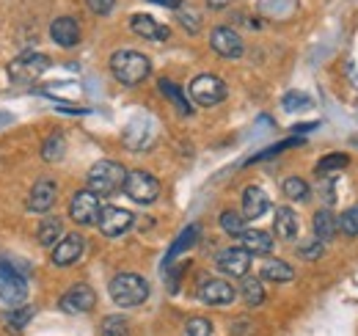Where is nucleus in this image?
Returning <instances> with one entry per match:
<instances>
[{
  "label": "nucleus",
  "instance_id": "b1692460",
  "mask_svg": "<svg viewBox=\"0 0 358 336\" xmlns=\"http://www.w3.org/2000/svg\"><path fill=\"white\" fill-rule=\"evenodd\" d=\"M196 240H199V223H190L187 229H182V234H179L177 240H174V246H171V251L166 253V262H163V267H166V265H171V262L177 259L179 253H185V251H187V248H190V246H193Z\"/></svg>",
  "mask_w": 358,
  "mask_h": 336
},
{
  "label": "nucleus",
  "instance_id": "ddd939ff",
  "mask_svg": "<svg viewBox=\"0 0 358 336\" xmlns=\"http://www.w3.org/2000/svg\"><path fill=\"white\" fill-rule=\"evenodd\" d=\"M237 298V290L224 279H210L199 287V300L207 306H229Z\"/></svg>",
  "mask_w": 358,
  "mask_h": 336
},
{
  "label": "nucleus",
  "instance_id": "f8f14e48",
  "mask_svg": "<svg viewBox=\"0 0 358 336\" xmlns=\"http://www.w3.org/2000/svg\"><path fill=\"white\" fill-rule=\"evenodd\" d=\"M94 306H96V295H94L89 284H75L61 298V309L66 314H86Z\"/></svg>",
  "mask_w": 358,
  "mask_h": 336
},
{
  "label": "nucleus",
  "instance_id": "c85d7f7f",
  "mask_svg": "<svg viewBox=\"0 0 358 336\" xmlns=\"http://www.w3.org/2000/svg\"><path fill=\"white\" fill-rule=\"evenodd\" d=\"M64 152H66L64 135H61V132H52L45 141V146H42V158H45L47 163H58V160L64 158Z\"/></svg>",
  "mask_w": 358,
  "mask_h": 336
},
{
  "label": "nucleus",
  "instance_id": "e433bc0d",
  "mask_svg": "<svg viewBox=\"0 0 358 336\" xmlns=\"http://www.w3.org/2000/svg\"><path fill=\"white\" fill-rule=\"evenodd\" d=\"M339 232L348 237H358V204H353L350 210L342 212L339 218Z\"/></svg>",
  "mask_w": 358,
  "mask_h": 336
},
{
  "label": "nucleus",
  "instance_id": "6e6552de",
  "mask_svg": "<svg viewBox=\"0 0 358 336\" xmlns=\"http://www.w3.org/2000/svg\"><path fill=\"white\" fill-rule=\"evenodd\" d=\"M99 210H102L99 196L91 193V190H78V193L72 196V202H69V218H72L75 223H80V226L96 223Z\"/></svg>",
  "mask_w": 358,
  "mask_h": 336
},
{
  "label": "nucleus",
  "instance_id": "dca6fc26",
  "mask_svg": "<svg viewBox=\"0 0 358 336\" xmlns=\"http://www.w3.org/2000/svg\"><path fill=\"white\" fill-rule=\"evenodd\" d=\"M55 196H58V188L52 179H39L28 196V210L31 212H50L55 204Z\"/></svg>",
  "mask_w": 358,
  "mask_h": 336
},
{
  "label": "nucleus",
  "instance_id": "37998d69",
  "mask_svg": "<svg viewBox=\"0 0 358 336\" xmlns=\"http://www.w3.org/2000/svg\"><path fill=\"white\" fill-rule=\"evenodd\" d=\"M207 3H210L213 8H224V6H229L231 0H207Z\"/></svg>",
  "mask_w": 358,
  "mask_h": 336
},
{
  "label": "nucleus",
  "instance_id": "f257e3e1",
  "mask_svg": "<svg viewBox=\"0 0 358 336\" xmlns=\"http://www.w3.org/2000/svg\"><path fill=\"white\" fill-rule=\"evenodd\" d=\"M110 72H113V78L119 83L138 85L152 75V64L138 50H119V52L110 55Z\"/></svg>",
  "mask_w": 358,
  "mask_h": 336
},
{
  "label": "nucleus",
  "instance_id": "1a4fd4ad",
  "mask_svg": "<svg viewBox=\"0 0 358 336\" xmlns=\"http://www.w3.org/2000/svg\"><path fill=\"white\" fill-rule=\"evenodd\" d=\"M124 146L133 149V152H143L152 146L155 141V122L149 116H135L130 119V125L124 127V135H122Z\"/></svg>",
  "mask_w": 358,
  "mask_h": 336
},
{
  "label": "nucleus",
  "instance_id": "9b49d317",
  "mask_svg": "<svg viewBox=\"0 0 358 336\" xmlns=\"http://www.w3.org/2000/svg\"><path fill=\"white\" fill-rule=\"evenodd\" d=\"M210 44H213V50H215L221 58H240L243 50H245V44H243V39H240V34H237L234 28H229V25L213 28Z\"/></svg>",
  "mask_w": 358,
  "mask_h": 336
},
{
  "label": "nucleus",
  "instance_id": "2f4dec72",
  "mask_svg": "<svg viewBox=\"0 0 358 336\" xmlns=\"http://www.w3.org/2000/svg\"><path fill=\"white\" fill-rule=\"evenodd\" d=\"M99 334L102 336H130V323H127V317L110 314V317H105V320H102Z\"/></svg>",
  "mask_w": 358,
  "mask_h": 336
},
{
  "label": "nucleus",
  "instance_id": "0eeeda50",
  "mask_svg": "<svg viewBox=\"0 0 358 336\" xmlns=\"http://www.w3.org/2000/svg\"><path fill=\"white\" fill-rule=\"evenodd\" d=\"M25 295H28L25 279H22L14 267H8V265L0 262V300L8 303L11 309H17V306L25 300Z\"/></svg>",
  "mask_w": 358,
  "mask_h": 336
},
{
  "label": "nucleus",
  "instance_id": "473e14b6",
  "mask_svg": "<svg viewBox=\"0 0 358 336\" xmlns=\"http://www.w3.org/2000/svg\"><path fill=\"white\" fill-rule=\"evenodd\" d=\"M221 229H224L229 237H240V234L245 232V218H243L240 212L226 210L224 215H221Z\"/></svg>",
  "mask_w": 358,
  "mask_h": 336
},
{
  "label": "nucleus",
  "instance_id": "39448f33",
  "mask_svg": "<svg viewBox=\"0 0 358 336\" xmlns=\"http://www.w3.org/2000/svg\"><path fill=\"white\" fill-rule=\"evenodd\" d=\"M190 99L201 108H213V105H221L226 99V83L215 75H199L190 80Z\"/></svg>",
  "mask_w": 358,
  "mask_h": 336
},
{
  "label": "nucleus",
  "instance_id": "a211bd4d",
  "mask_svg": "<svg viewBox=\"0 0 358 336\" xmlns=\"http://www.w3.org/2000/svg\"><path fill=\"white\" fill-rule=\"evenodd\" d=\"M268 210H270L268 193H265L262 188H257V185L245 188V193H243V212H240V215H243L245 220H257V218H262Z\"/></svg>",
  "mask_w": 358,
  "mask_h": 336
},
{
  "label": "nucleus",
  "instance_id": "cd10ccee",
  "mask_svg": "<svg viewBox=\"0 0 358 336\" xmlns=\"http://www.w3.org/2000/svg\"><path fill=\"white\" fill-rule=\"evenodd\" d=\"M31 317H34V309L31 306H22V309H11V312H6L3 314V326L8 328V331H22L28 323H31Z\"/></svg>",
  "mask_w": 358,
  "mask_h": 336
},
{
  "label": "nucleus",
  "instance_id": "f03ea898",
  "mask_svg": "<svg viewBox=\"0 0 358 336\" xmlns=\"http://www.w3.org/2000/svg\"><path fill=\"white\" fill-rule=\"evenodd\" d=\"M124 179H127V171L122 168V163L99 160L89 171V190L96 196H113L124 188Z\"/></svg>",
  "mask_w": 358,
  "mask_h": 336
},
{
  "label": "nucleus",
  "instance_id": "c9c22d12",
  "mask_svg": "<svg viewBox=\"0 0 358 336\" xmlns=\"http://www.w3.org/2000/svg\"><path fill=\"white\" fill-rule=\"evenodd\" d=\"M177 20L187 28V34H199V28H201V17L190 6H185V3L177 8Z\"/></svg>",
  "mask_w": 358,
  "mask_h": 336
},
{
  "label": "nucleus",
  "instance_id": "f704fd0d",
  "mask_svg": "<svg viewBox=\"0 0 358 336\" xmlns=\"http://www.w3.org/2000/svg\"><path fill=\"white\" fill-rule=\"evenodd\" d=\"M281 105H284V111L295 113V111H306V108H312V99H309V94H303V91H289V94L281 99Z\"/></svg>",
  "mask_w": 358,
  "mask_h": 336
},
{
  "label": "nucleus",
  "instance_id": "79ce46f5",
  "mask_svg": "<svg viewBox=\"0 0 358 336\" xmlns=\"http://www.w3.org/2000/svg\"><path fill=\"white\" fill-rule=\"evenodd\" d=\"M149 3H157V6H166V8H174V11L182 6V0H149Z\"/></svg>",
  "mask_w": 358,
  "mask_h": 336
},
{
  "label": "nucleus",
  "instance_id": "a878e982",
  "mask_svg": "<svg viewBox=\"0 0 358 336\" xmlns=\"http://www.w3.org/2000/svg\"><path fill=\"white\" fill-rule=\"evenodd\" d=\"M36 237H39V243H42V246L52 248V246L64 237V223H61V218H45V220L39 223Z\"/></svg>",
  "mask_w": 358,
  "mask_h": 336
},
{
  "label": "nucleus",
  "instance_id": "a19ab883",
  "mask_svg": "<svg viewBox=\"0 0 358 336\" xmlns=\"http://www.w3.org/2000/svg\"><path fill=\"white\" fill-rule=\"evenodd\" d=\"M86 3H89V8L94 14H102V17H105V14L113 11V3H116V0H86Z\"/></svg>",
  "mask_w": 358,
  "mask_h": 336
},
{
  "label": "nucleus",
  "instance_id": "9d476101",
  "mask_svg": "<svg viewBox=\"0 0 358 336\" xmlns=\"http://www.w3.org/2000/svg\"><path fill=\"white\" fill-rule=\"evenodd\" d=\"M133 212L122 210V207H102L99 218H96V226L105 237H122L130 226H133Z\"/></svg>",
  "mask_w": 358,
  "mask_h": 336
},
{
  "label": "nucleus",
  "instance_id": "20e7f679",
  "mask_svg": "<svg viewBox=\"0 0 358 336\" xmlns=\"http://www.w3.org/2000/svg\"><path fill=\"white\" fill-rule=\"evenodd\" d=\"M47 66H50V58H47V55L28 50V52H20V55L8 64V78H11L14 83H31V80H36V78L45 72Z\"/></svg>",
  "mask_w": 358,
  "mask_h": 336
},
{
  "label": "nucleus",
  "instance_id": "412c9836",
  "mask_svg": "<svg viewBox=\"0 0 358 336\" xmlns=\"http://www.w3.org/2000/svg\"><path fill=\"white\" fill-rule=\"evenodd\" d=\"M273 229L281 240H295L298 237V215L292 212V207H275Z\"/></svg>",
  "mask_w": 358,
  "mask_h": 336
},
{
  "label": "nucleus",
  "instance_id": "f3484780",
  "mask_svg": "<svg viewBox=\"0 0 358 336\" xmlns=\"http://www.w3.org/2000/svg\"><path fill=\"white\" fill-rule=\"evenodd\" d=\"M50 39L55 44H61V47H75V44L80 42V25H78V20H72V17H58V20H52V25H50Z\"/></svg>",
  "mask_w": 358,
  "mask_h": 336
},
{
  "label": "nucleus",
  "instance_id": "4468645a",
  "mask_svg": "<svg viewBox=\"0 0 358 336\" xmlns=\"http://www.w3.org/2000/svg\"><path fill=\"white\" fill-rule=\"evenodd\" d=\"M218 267L226 276H234V279H243L248 276V267H251V253L245 248H224L218 253Z\"/></svg>",
  "mask_w": 358,
  "mask_h": 336
},
{
  "label": "nucleus",
  "instance_id": "6ab92c4d",
  "mask_svg": "<svg viewBox=\"0 0 358 336\" xmlns=\"http://www.w3.org/2000/svg\"><path fill=\"white\" fill-rule=\"evenodd\" d=\"M130 28H133V34L149 39V42H166L169 34H171L166 25H160V22H157L155 17H149V14H135L133 20H130Z\"/></svg>",
  "mask_w": 358,
  "mask_h": 336
},
{
  "label": "nucleus",
  "instance_id": "58836bf2",
  "mask_svg": "<svg viewBox=\"0 0 358 336\" xmlns=\"http://www.w3.org/2000/svg\"><path fill=\"white\" fill-rule=\"evenodd\" d=\"M185 336H213V323L207 317H193L185 326Z\"/></svg>",
  "mask_w": 358,
  "mask_h": 336
},
{
  "label": "nucleus",
  "instance_id": "7c9ffc66",
  "mask_svg": "<svg viewBox=\"0 0 358 336\" xmlns=\"http://www.w3.org/2000/svg\"><path fill=\"white\" fill-rule=\"evenodd\" d=\"M281 190H284V196L292 199V202H306V199H309V185H306V179H301V176L284 179Z\"/></svg>",
  "mask_w": 358,
  "mask_h": 336
},
{
  "label": "nucleus",
  "instance_id": "bb28decb",
  "mask_svg": "<svg viewBox=\"0 0 358 336\" xmlns=\"http://www.w3.org/2000/svg\"><path fill=\"white\" fill-rule=\"evenodd\" d=\"M298 8V0H259V14L273 17V20H284Z\"/></svg>",
  "mask_w": 358,
  "mask_h": 336
},
{
  "label": "nucleus",
  "instance_id": "72a5a7b5",
  "mask_svg": "<svg viewBox=\"0 0 358 336\" xmlns=\"http://www.w3.org/2000/svg\"><path fill=\"white\" fill-rule=\"evenodd\" d=\"M350 163V158L348 155H342V152H334V155H325L320 163H317V176H325V174H331V171H339V168H345Z\"/></svg>",
  "mask_w": 358,
  "mask_h": 336
},
{
  "label": "nucleus",
  "instance_id": "4c0bfd02",
  "mask_svg": "<svg viewBox=\"0 0 358 336\" xmlns=\"http://www.w3.org/2000/svg\"><path fill=\"white\" fill-rule=\"evenodd\" d=\"M298 253H301V259H306V262H314V259H320L322 253H325V243L322 240H303L301 246H298Z\"/></svg>",
  "mask_w": 358,
  "mask_h": 336
},
{
  "label": "nucleus",
  "instance_id": "2eb2a0df",
  "mask_svg": "<svg viewBox=\"0 0 358 336\" xmlns=\"http://www.w3.org/2000/svg\"><path fill=\"white\" fill-rule=\"evenodd\" d=\"M52 248H55V251H52V262H55L58 267H66V265H75V262L83 256L86 240H83L80 234H66V237H61Z\"/></svg>",
  "mask_w": 358,
  "mask_h": 336
},
{
  "label": "nucleus",
  "instance_id": "393cba45",
  "mask_svg": "<svg viewBox=\"0 0 358 336\" xmlns=\"http://www.w3.org/2000/svg\"><path fill=\"white\" fill-rule=\"evenodd\" d=\"M240 295L248 306H259L265 303V287H262V279L257 276H243L240 279Z\"/></svg>",
  "mask_w": 358,
  "mask_h": 336
},
{
  "label": "nucleus",
  "instance_id": "aec40b11",
  "mask_svg": "<svg viewBox=\"0 0 358 336\" xmlns=\"http://www.w3.org/2000/svg\"><path fill=\"white\" fill-rule=\"evenodd\" d=\"M243 240V248L248 253H257V256H268L273 251V234L262 232V229H245L240 234Z\"/></svg>",
  "mask_w": 358,
  "mask_h": 336
},
{
  "label": "nucleus",
  "instance_id": "4be33fe9",
  "mask_svg": "<svg viewBox=\"0 0 358 336\" xmlns=\"http://www.w3.org/2000/svg\"><path fill=\"white\" fill-rule=\"evenodd\" d=\"M312 226H314V237L325 243V240H334V237H336V232H339V218L331 210H317L314 212Z\"/></svg>",
  "mask_w": 358,
  "mask_h": 336
},
{
  "label": "nucleus",
  "instance_id": "7ed1b4c3",
  "mask_svg": "<svg viewBox=\"0 0 358 336\" xmlns=\"http://www.w3.org/2000/svg\"><path fill=\"white\" fill-rule=\"evenodd\" d=\"M110 298H113L116 306L133 309V306L146 303V298H149V284H146L138 273H119V276H113V281H110Z\"/></svg>",
  "mask_w": 358,
  "mask_h": 336
},
{
  "label": "nucleus",
  "instance_id": "423d86ee",
  "mask_svg": "<svg viewBox=\"0 0 358 336\" xmlns=\"http://www.w3.org/2000/svg\"><path fill=\"white\" fill-rule=\"evenodd\" d=\"M122 190L133 199L135 204H152L160 196V182L149 171H130Z\"/></svg>",
  "mask_w": 358,
  "mask_h": 336
},
{
  "label": "nucleus",
  "instance_id": "c756f323",
  "mask_svg": "<svg viewBox=\"0 0 358 336\" xmlns=\"http://www.w3.org/2000/svg\"><path fill=\"white\" fill-rule=\"evenodd\" d=\"M160 91L169 97V102H174L177 105V111L182 113V116H190V102H187V97L179 91V85H174L171 80H160Z\"/></svg>",
  "mask_w": 358,
  "mask_h": 336
},
{
  "label": "nucleus",
  "instance_id": "5701e85b",
  "mask_svg": "<svg viewBox=\"0 0 358 336\" xmlns=\"http://www.w3.org/2000/svg\"><path fill=\"white\" fill-rule=\"evenodd\" d=\"M259 273H262V279L275 281V284H284V281H292V279H295L292 265H287V262H281V259H268Z\"/></svg>",
  "mask_w": 358,
  "mask_h": 336
},
{
  "label": "nucleus",
  "instance_id": "ea45409f",
  "mask_svg": "<svg viewBox=\"0 0 358 336\" xmlns=\"http://www.w3.org/2000/svg\"><path fill=\"white\" fill-rule=\"evenodd\" d=\"M298 144H303L301 138H289V141H284V144H275V146H270L265 152H259V155H254L248 163H259V160H265V158H273V155H278V152H284V149H289V146H298Z\"/></svg>",
  "mask_w": 358,
  "mask_h": 336
}]
</instances>
